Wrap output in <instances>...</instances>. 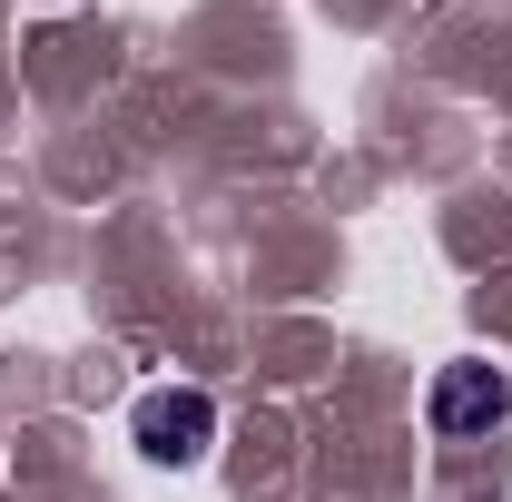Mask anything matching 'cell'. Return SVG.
Here are the masks:
<instances>
[{"instance_id": "obj_1", "label": "cell", "mask_w": 512, "mask_h": 502, "mask_svg": "<svg viewBox=\"0 0 512 502\" xmlns=\"http://www.w3.org/2000/svg\"><path fill=\"white\" fill-rule=\"evenodd\" d=\"M128 434H138L148 463H207V443H217V404H207L197 384H148L138 414H128Z\"/></svg>"}, {"instance_id": "obj_2", "label": "cell", "mask_w": 512, "mask_h": 502, "mask_svg": "<svg viewBox=\"0 0 512 502\" xmlns=\"http://www.w3.org/2000/svg\"><path fill=\"white\" fill-rule=\"evenodd\" d=\"M424 414H434V434H444V443H483L512 414V375H503V365H483V355H463V365L434 375Z\"/></svg>"}]
</instances>
